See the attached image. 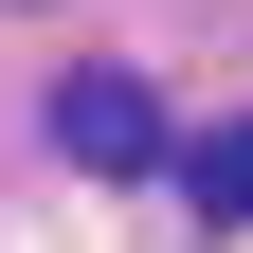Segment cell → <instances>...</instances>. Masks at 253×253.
<instances>
[{
	"label": "cell",
	"mask_w": 253,
	"mask_h": 253,
	"mask_svg": "<svg viewBox=\"0 0 253 253\" xmlns=\"http://www.w3.org/2000/svg\"><path fill=\"white\" fill-rule=\"evenodd\" d=\"M54 145H73L90 181H145V163H163V109H145V73H54Z\"/></svg>",
	"instance_id": "obj_1"
},
{
	"label": "cell",
	"mask_w": 253,
	"mask_h": 253,
	"mask_svg": "<svg viewBox=\"0 0 253 253\" xmlns=\"http://www.w3.org/2000/svg\"><path fill=\"white\" fill-rule=\"evenodd\" d=\"M181 199H199V217H253V109H235V126H217L199 163H181Z\"/></svg>",
	"instance_id": "obj_2"
}]
</instances>
